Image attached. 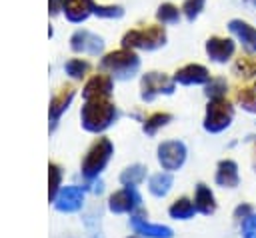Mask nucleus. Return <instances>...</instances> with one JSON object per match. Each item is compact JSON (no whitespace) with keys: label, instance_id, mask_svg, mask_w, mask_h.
Segmentation results:
<instances>
[{"label":"nucleus","instance_id":"nucleus-20","mask_svg":"<svg viewBox=\"0 0 256 238\" xmlns=\"http://www.w3.org/2000/svg\"><path fill=\"white\" fill-rule=\"evenodd\" d=\"M170 186H172V176H170L168 172H158V174H154V176L150 178V182H148V190H150L154 196H158V198L166 196L168 190H170Z\"/></svg>","mask_w":256,"mask_h":238},{"label":"nucleus","instance_id":"nucleus-2","mask_svg":"<svg viewBox=\"0 0 256 238\" xmlns=\"http://www.w3.org/2000/svg\"><path fill=\"white\" fill-rule=\"evenodd\" d=\"M112 152H114L112 142H110L108 138H98V140L90 146V150L86 152V156H84L82 174H84L86 178H96V176L104 170V166L108 164Z\"/></svg>","mask_w":256,"mask_h":238},{"label":"nucleus","instance_id":"nucleus-11","mask_svg":"<svg viewBox=\"0 0 256 238\" xmlns=\"http://www.w3.org/2000/svg\"><path fill=\"white\" fill-rule=\"evenodd\" d=\"M70 46L76 52H88V54H98L102 50V38L94 36L88 30H78L70 38Z\"/></svg>","mask_w":256,"mask_h":238},{"label":"nucleus","instance_id":"nucleus-5","mask_svg":"<svg viewBox=\"0 0 256 238\" xmlns=\"http://www.w3.org/2000/svg\"><path fill=\"white\" fill-rule=\"evenodd\" d=\"M164 30L160 26H148L142 30H132L124 36V48H146L152 50L160 44H164Z\"/></svg>","mask_w":256,"mask_h":238},{"label":"nucleus","instance_id":"nucleus-23","mask_svg":"<svg viewBox=\"0 0 256 238\" xmlns=\"http://www.w3.org/2000/svg\"><path fill=\"white\" fill-rule=\"evenodd\" d=\"M170 122V114H166V112H156V114H152L150 118H146V122H144V132L146 134H154L160 126H164V124H168Z\"/></svg>","mask_w":256,"mask_h":238},{"label":"nucleus","instance_id":"nucleus-24","mask_svg":"<svg viewBox=\"0 0 256 238\" xmlns=\"http://www.w3.org/2000/svg\"><path fill=\"white\" fill-rule=\"evenodd\" d=\"M60 178H62V172L56 164H48V198L54 200L56 198V192H58V186H60Z\"/></svg>","mask_w":256,"mask_h":238},{"label":"nucleus","instance_id":"nucleus-10","mask_svg":"<svg viewBox=\"0 0 256 238\" xmlns=\"http://www.w3.org/2000/svg\"><path fill=\"white\" fill-rule=\"evenodd\" d=\"M130 224L136 234L146 236V238H172V228L162 226V224H150L142 216H132Z\"/></svg>","mask_w":256,"mask_h":238},{"label":"nucleus","instance_id":"nucleus-19","mask_svg":"<svg viewBox=\"0 0 256 238\" xmlns=\"http://www.w3.org/2000/svg\"><path fill=\"white\" fill-rule=\"evenodd\" d=\"M194 206L198 212L202 214H212L216 210V202H214V194L210 192V188L206 184H198L196 186V198H194Z\"/></svg>","mask_w":256,"mask_h":238},{"label":"nucleus","instance_id":"nucleus-28","mask_svg":"<svg viewBox=\"0 0 256 238\" xmlns=\"http://www.w3.org/2000/svg\"><path fill=\"white\" fill-rule=\"evenodd\" d=\"M240 102H242V106H244L248 112H256V96H254L252 90L240 92Z\"/></svg>","mask_w":256,"mask_h":238},{"label":"nucleus","instance_id":"nucleus-30","mask_svg":"<svg viewBox=\"0 0 256 238\" xmlns=\"http://www.w3.org/2000/svg\"><path fill=\"white\" fill-rule=\"evenodd\" d=\"M94 14L114 18V16H120L122 14V8H118V6H96L94 4Z\"/></svg>","mask_w":256,"mask_h":238},{"label":"nucleus","instance_id":"nucleus-13","mask_svg":"<svg viewBox=\"0 0 256 238\" xmlns=\"http://www.w3.org/2000/svg\"><path fill=\"white\" fill-rule=\"evenodd\" d=\"M72 98H74V88H72V86L60 88V90L52 96V100H50V112H48V114H50V128L56 126L60 114L68 108V104H70Z\"/></svg>","mask_w":256,"mask_h":238},{"label":"nucleus","instance_id":"nucleus-16","mask_svg":"<svg viewBox=\"0 0 256 238\" xmlns=\"http://www.w3.org/2000/svg\"><path fill=\"white\" fill-rule=\"evenodd\" d=\"M238 182H240L238 166L232 160H222L218 164V170H216V184L226 186V188H234V186H238Z\"/></svg>","mask_w":256,"mask_h":238},{"label":"nucleus","instance_id":"nucleus-9","mask_svg":"<svg viewBox=\"0 0 256 238\" xmlns=\"http://www.w3.org/2000/svg\"><path fill=\"white\" fill-rule=\"evenodd\" d=\"M82 202H84V188L80 186H64L54 198V206L60 212H76L82 208Z\"/></svg>","mask_w":256,"mask_h":238},{"label":"nucleus","instance_id":"nucleus-3","mask_svg":"<svg viewBox=\"0 0 256 238\" xmlns=\"http://www.w3.org/2000/svg\"><path fill=\"white\" fill-rule=\"evenodd\" d=\"M102 68L110 70L112 74L120 76V78H128L136 72L138 68V56L130 50H116V52H110L102 58Z\"/></svg>","mask_w":256,"mask_h":238},{"label":"nucleus","instance_id":"nucleus-7","mask_svg":"<svg viewBox=\"0 0 256 238\" xmlns=\"http://www.w3.org/2000/svg\"><path fill=\"white\" fill-rule=\"evenodd\" d=\"M140 202H142V200H140L138 190H136L134 186H124L122 190H118V192H114V194L110 196L108 206H110L112 212L122 214V212H132L134 208L140 206Z\"/></svg>","mask_w":256,"mask_h":238},{"label":"nucleus","instance_id":"nucleus-8","mask_svg":"<svg viewBox=\"0 0 256 238\" xmlns=\"http://www.w3.org/2000/svg\"><path fill=\"white\" fill-rule=\"evenodd\" d=\"M174 90V84L172 80H168L164 74H158V72H148L144 74L142 78V98L144 100H152L154 96L158 94H170Z\"/></svg>","mask_w":256,"mask_h":238},{"label":"nucleus","instance_id":"nucleus-15","mask_svg":"<svg viewBox=\"0 0 256 238\" xmlns=\"http://www.w3.org/2000/svg\"><path fill=\"white\" fill-rule=\"evenodd\" d=\"M174 80L180 84H202L208 80V70L198 64H188L176 72Z\"/></svg>","mask_w":256,"mask_h":238},{"label":"nucleus","instance_id":"nucleus-33","mask_svg":"<svg viewBox=\"0 0 256 238\" xmlns=\"http://www.w3.org/2000/svg\"><path fill=\"white\" fill-rule=\"evenodd\" d=\"M246 218V216H250V206H240L238 210H236V218Z\"/></svg>","mask_w":256,"mask_h":238},{"label":"nucleus","instance_id":"nucleus-25","mask_svg":"<svg viewBox=\"0 0 256 238\" xmlns=\"http://www.w3.org/2000/svg\"><path fill=\"white\" fill-rule=\"evenodd\" d=\"M88 62H84V60H80V58H72L70 62H66V72L72 76V78H82V76H86V72H88Z\"/></svg>","mask_w":256,"mask_h":238},{"label":"nucleus","instance_id":"nucleus-32","mask_svg":"<svg viewBox=\"0 0 256 238\" xmlns=\"http://www.w3.org/2000/svg\"><path fill=\"white\" fill-rule=\"evenodd\" d=\"M50 14H56L60 10V6H64V0H50Z\"/></svg>","mask_w":256,"mask_h":238},{"label":"nucleus","instance_id":"nucleus-22","mask_svg":"<svg viewBox=\"0 0 256 238\" xmlns=\"http://www.w3.org/2000/svg\"><path fill=\"white\" fill-rule=\"evenodd\" d=\"M146 176V168L142 164H134V166H128L122 174H120V182L124 186H134L138 182H142Z\"/></svg>","mask_w":256,"mask_h":238},{"label":"nucleus","instance_id":"nucleus-1","mask_svg":"<svg viewBox=\"0 0 256 238\" xmlns=\"http://www.w3.org/2000/svg\"><path fill=\"white\" fill-rule=\"evenodd\" d=\"M118 116L116 106L108 98H90L82 108V126L88 132L106 130Z\"/></svg>","mask_w":256,"mask_h":238},{"label":"nucleus","instance_id":"nucleus-31","mask_svg":"<svg viewBox=\"0 0 256 238\" xmlns=\"http://www.w3.org/2000/svg\"><path fill=\"white\" fill-rule=\"evenodd\" d=\"M226 90V86H224V80H214V82H210V86H208V96L210 98H222V92Z\"/></svg>","mask_w":256,"mask_h":238},{"label":"nucleus","instance_id":"nucleus-17","mask_svg":"<svg viewBox=\"0 0 256 238\" xmlns=\"http://www.w3.org/2000/svg\"><path fill=\"white\" fill-rule=\"evenodd\" d=\"M230 30L242 40V44H244V48L248 52H256V30L252 26H248L246 22L232 20L230 22Z\"/></svg>","mask_w":256,"mask_h":238},{"label":"nucleus","instance_id":"nucleus-4","mask_svg":"<svg viewBox=\"0 0 256 238\" xmlns=\"http://www.w3.org/2000/svg\"><path fill=\"white\" fill-rule=\"evenodd\" d=\"M232 114H234L232 106L224 98H212V102L208 104V110H206L204 128L208 132H220V130L230 126Z\"/></svg>","mask_w":256,"mask_h":238},{"label":"nucleus","instance_id":"nucleus-26","mask_svg":"<svg viewBox=\"0 0 256 238\" xmlns=\"http://www.w3.org/2000/svg\"><path fill=\"white\" fill-rule=\"evenodd\" d=\"M158 20L162 22H178V8L172 4H164L158 8Z\"/></svg>","mask_w":256,"mask_h":238},{"label":"nucleus","instance_id":"nucleus-27","mask_svg":"<svg viewBox=\"0 0 256 238\" xmlns=\"http://www.w3.org/2000/svg\"><path fill=\"white\" fill-rule=\"evenodd\" d=\"M242 236L244 238H256V214H250L242 222Z\"/></svg>","mask_w":256,"mask_h":238},{"label":"nucleus","instance_id":"nucleus-12","mask_svg":"<svg viewBox=\"0 0 256 238\" xmlns=\"http://www.w3.org/2000/svg\"><path fill=\"white\" fill-rule=\"evenodd\" d=\"M112 92V78L106 74H96L94 78H90L84 86V98H108Z\"/></svg>","mask_w":256,"mask_h":238},{"label":"nucleus","instance_id":"nucleus-18","mask_svg":"<svg viewBox=\"0 0 256 238\" xmlns=\"http://www.w3.org/2000/svg\"><path fill=\"white\" fill-rule=\"evenodd\" d=\"M206 52L210 54L212 60L216 62H224L232 52H234V44L230 40H222V38H212L206 44Z\"/></svg>","mask_w":256,"mask_h":238},{"label":"nucleus","instance_id":"nucleus-29","mask_svg":"<svg viewBox=\"0 0 256 238\" xmlns=\"http://www.w3.org/2000/svg\"><path fill=\"white\" fill-rule=\"evenodd\" d=\"M202 4H204V0H186L184 2V12H186L188 20H194V16L200 12Z\"/></svg>","mask_w":256,"mask_h":238},{"label":"nucleus","instance_id":"nucleus-21","mask_svg":"<svg viewBox=\"0 0 256 238\" xmlns=\"http://www.w3.org/2000/svg\"><path fill=\"white\" fill-rule=\"evenodd\" d=\"M168 212H170V216L176 218V220H186V218H190V216L196 212V206H194L188 198H178V200L172 202V206L168 208Z\"/></svg>","mask_w":256,"mask_h":238},{"label":"nucleus","instance_id":"nucleus-14","mask_svg":"<svg viewBox=\"0 0 256 238\" xmlns=\"http://www.w3.org/2000/svg\"><path fill=\"white\" fill-rule=\"evenodd\" d=\"M62 10L70 22H82L90 12H94V2L92 0H64Z\"/></svg>","mask_w":256,"mask_h":238},{"label":"nucleus","instance_id":"nucleus-6","mask_svg":"<svg viewBox=\"0 0 256 238\" xmlns=\"http://www.w3.org/2000/svg\"><path fill=\"white\" fill-rule=\"evenodd\" d=\"M186 160V146L178 140H168L158 146V162L164 170H178Z\"/></svg>","mask_w":256,"mask_h":238},{"label":"nucleus","instance_id":"nucleus-34","mask_svg":"<svg viewBox=\"0 0 256 238\" xmlns=\"http://www.w3.org/2000/svg\"><path fill=\"white\" fill-rule=\"evenodd\" d=\"M132 238H138V236H132Z\"/></svg>","mask_w":256,"mask_h":238}]
</instances>
